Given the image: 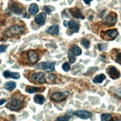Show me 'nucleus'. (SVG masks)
Instances as JSON below:
<instances>
[{
    "mask_svg": "<svg viewBox=\"0 0 121 121\" xmlns=\"http://www.w3.org/2000/svg\"><path fill=\"white\" fill-rule=\"evenodd\" d=\"M24 31L25 29L23 26L16 25L8 28L5 32L4 35L6 37H11L21 34Z\"/></svg>",
    "mask_w": 121,
    "mask_h": 121,
    "instance_id": "f257e3e1",
    "label": "nucleus"
},
{
    "mask_svg": "<svg viewBox=\"0 0 121 121\" xmlns=\"http://www.w3.org/2000/svg\"><path fill=\"white\" fill-rule=\"evenodd\" d=\"M23 105V101L20 98L12 97L9 102L7 104V107L12 111H16L20 109Z\"/></svg>",
    "mask_w": 121,
    "mask_h": 121,
    "instance_id": "f03ea898",
    "label": "nucleus"
},
{
    "mask_svg": "<svg viewBox=\"0 0 121 121\" xmlns=\"http://www.w3.org/2000/svg\"><path fill=\"white\" fill-rule=\"evenodd\" d=\"M119 33L117 29H112L107 30L105 31L101 32V36L102 38L107 40H113L118 35Z\"/></svg>",
    "mask_w": 121,
    "mask_h": 121,
    "instance_id": "7ed1b4c3",
    "label": "nucleus"
},
{
    "mask_svg": "<svg viewBox=\"0 0 121 121\" xmlns=\"http://www.w3.org/2000/svg\"><path fill=\"white\" fill-rule=\"evenodd\" d=\"M117 18L116 13L112 12L105 17L104 19V24L109 27L114 26L117 22Z\"/></svg>",
    "mask_w": 121,
    "mask_h": 121,
    "instance_id": "20e7f679",
    "label": "nucleus"
},
{
    "mask_svg": "<svg viewBox=\"0 0 121 121\" xmlns=\"http://www.w3.org/2000/svg\"><path fill=\"white\" fill-rule=\"evenodd\" d=\"M106 73L109 77L112 79H116L120 77L121 74L117 69L113 66H109L107 67Z\"/></svg>",
    "mask_w": 121,
    "mask_h": 121,
    "instance_id": "39448f33",
    "label": "nucleus"
},
{
    "mask_svg": "<svg viewBox=\"0 0 121 121\" xmlns=\"http://www.w3.org/2000/svg\"><path fill=\"white\" fill-rule=\"evenodd\" d=\"M69 92L65 91L64 92H56L53 94L51 96V99L56 102H60L66 99L69 96Z\"/></svg>",
    "mask_w": 121,
    "mask_h": 121,
    "instance_id": "423d86ee",
    "label": "nucleus"
},
{
    "mask_svg": "<svg viewBox=\"0 0 121 121\" xmlns=\"http://www.w3.org/2000/svg\"><path fill=\"white\" fill-rule=\"evenodd\" d=\"M73 114L82 119H88L91 118L93 115L92 112L85 110L76 111L73 112Z\"/></svg>",
    "mask_w": 121,
    "mask_h": 121,
    "instance_id": "0eeeda50",
    "label": "nucleus"
},
{
    "mask_svg": "<svg viewBox=\"0 0 121 121\" xmlns=\"http://www.w3.org/2000/svg\"><path fill=\"white\" fill-rule=\"evenodd\" d=\"M32 79L38 83H46L45 74L44 73L42 72H39L34 73L32 76Z\"/></svg>",
    "mask_w": 121,
    "mask_h": 121,
    "instance_id": "6e6552de",
    "label": "nucleus"
},
{
    "mask_svg": "<svg viewBox=\"0 0 121 121\" xmlns=\"http://www.w3.org/2000/svg\"><path fill=\"white\" fill-rule=\"evenodd\" d=\"M55 62H43L42 63L43 69L47 72L53 71L55 69Z\"/></svg>",
    "mask_w": 121,
    "mask_h": 121,
    "instance_id": "1a4fd4ad",
    "label": "nucleus"
},
{
    "mask_svg": "<svg viewBox=\"0 0 121 121\" xmlns=\"http://www.w3.org/2000/svg\"><path fill=\"white\" fill-rule=\"evenodd\" d=\"M9 7L10 9L16 14L22 15L25 13V10L23 11V9H25L20 8L18 5L14 2L12 1V3L9 4Z\"/></svg>",
    "mask_w": 121,
    "mask_h": 121,
    "instance_id": "9d476101",
    "label": "nucleus"
},
{
    "mask_svg": "<svg viewBox=\"0 0 121 121\" xmlns=\"http://www.w3.org/2000/svg\"><path fill=\"white\" fill-rule=\"evenodd\" d=\"M27 57L29 60L32 63H36L39 59L38 54L34 50H33L29 51L28 52Z\"/></svg>",
    "mask_w": 121,
    "mask_h": 121,
    "instance_id": "9b49d317",
    "label": "nucleus"
},
{
    "mask_svg": "<svg viewBox=\"0 0 121 121\" xmlns=\"http://www.w3.org/2000/svg\"><path fill=\"white\" fill-rule=\"evenodd\" d=\"M68 26H69V29L72 31V33H77L78 32L79 28V24L76 21L71 20L68 21Z\"/></svg>",
    "mask_w": 121,
    "mask_h": 121,
    "instance_id": "f8f14e48",
    "label": "nucleus"
},
{
    "mask_svg": "<svg viewBox=\"0 0 121 121\" xmlns=\"http://www.w3.org/2000/svg\"><path fill=\"white\" fill-rule=\"evenodd\" d=\"M46 15L45 13H40L37 15L35 18V22L39 25H43L45 23Z\"/></svg>",
    "mask_w": 121,
    "mask_h": 121,
    "instance_id": "ddd939ff",
    "label": "nucleus"
},
{
    "mask_svg": "<svg viewBox=\"0 0 121 121\" xmlns=\"http://www.w3.org/2000/svg\"><path fill=\"white\" fill-rule=\"evenodd\" d=\"M69 12L71 15L74 18H80L82 19H84V17L81 13L80 10L76 8H71L69 9Z\"/></svg>",
    "mask_w": 121,
    "mask_h": 121,
    "instance_id": "4468645a",
    "label": "nucleus"
},
{
    "mask_svg": "<svg viewBox=\"0 0 121 121\" xmlns=\"http://www.w3.org/2000/svg\"><path fill=\"white\" fill-rule=\"evenodd\" d=\"M59 26L57 25H53L51 26L46 31L48 34L52 35H58L59 34Z\"/></svg>",
    "mask_w": 121,
    "mask_h": 121,
    "instance_id": "2eb2a0df",
    "label": "nucleus"
},
{
    "mask_svg": "<svg viewBox=\"0 0 121 121\" xmlns=\"http://www.w3.org/2000/svg\"><path fill=\"white\" fill-rule=\"evenodd\" d=\"M34 100L35 103L38 104H43L44 103L45 101V99L44 96H43V95H40V94H37L34 96Z\"/></svg>",
    "mask_w": 121,
    "mask_h": 121,
    "instance_id": "dca6fc26",
    "label": "nucleus"
},
{
    "mask_svg": "<svg viewBox=\"0 0 121 121\" xmlns=\"http://www.w3.org/2000/svg\"><path fill=\"white\" fill-rule=\"evenodd\" d=\"M106 77L104 74H100L96 75L93 79V82L95 83H102Z\"/></svg>",
    "mask_w": 121,
    "mask_h": 121,
    "instance_id": "f3484780",
    "label": "nucleus"
},
{
    "mask_svg": "<svg viewBox=\"0 0 121 121\" xmlns=\"http://www.w3.org/2000/svg\"><path fill=\"white\" fill-rule=\"evenodd\" d=\"M38 10H39L38 7L37 5L35 3L31 4L28 9L29 13L32 15H35L38 12Z\"/></svg>",
    "mask_w": 121,
    "mask_h": 121,
    "instance_id": "a211bd4d",
    "label": "nucleus"
},
{
    "mask_svg": "<svg viewBox=\"0 0 121 121\" xmlns=\"http://www.w3.org/2000/svg\"><path fill=\"white\" fill-rule=\"evenodd\" d=\"M16 86V84L15 82L12 81H9L5 83L4 87L5 89L8 90L12 91L15 89Z\"/></svg>",
    "mask_w": 121,
    "mask_h": 121,
    "instance_id": "6ab92c4d",
    "label": "nucleus"
},
{
    "mask_svg": "<svg viewBox=\"0 0 121 121\" xmlns=\"http://www.w3.org/2000/svg\"><path fill=\"white\" fill-rule=\"evenodd\" d=\"M41 88L39 87H35L32 86H27L26 88V91L27 93L30 94H33L37 92H38L40 90Z\"/></svg>",
    "mask_w": 121,
    "mask_h": 121,
    "instance_id": "aec40b11",
    "label": "nucleus"
},
{
    "mask_svg": "<svg viewBox=\"0 0 121 121\" xmlns=\"http://www.w3.org/2000/svg\"><path fill=\"white\" fill-rule=\"evenodd\" d=\"M101 121H113L112 116L110 113H103L101 117Z\"/></svg>",
    "mask_w": 121,
    "mask_h": 121,
    "instance_id": "412c9836",
    "label": "nucleus"
},
{
    "mask_svg": "<svg viewBox=\"0 0 121 121\" xmlns=\"http://www.w3.org/2000/svg\"><path fill=\"white\" fill-rule=\"evenodd\" d=\"M71 50L75 56H79L82 53L81 49L78 46H74Z\"/></svg>",
    "mask_w": 121,
    "mask_h": 121,
    "instance_id": "4be33fe9",
    "label": "nucleus"
},
{
    "mask_svg": "<svg viewBox=\"0 0 121 121\" xmlns=\"http://www.w3.org/2000/svg\"><path fill=\"white\" fill-rule=\"evenodd\" d=\"M68 58L70 63H74L76 60V58L73 53L71 50H69L68 52Z\"/></svg>",
    "mask_w": 121,
    "mask_h": 121,
    "instance_id": "5701e85b",
    "label": "nucleus"
},
{
    "mask_svg": "<svg viewBox=\"0 0 121 121\" xmlns=\"http://www.w3.org/2000/svg\"><path fill=\"white\" fill-rule=\"evenodd\" d=\"M70 116H71L68 114L64 116H60L57 118L56 121H69Z\"/></svg>",
    "mask_w": 121,
    "mask_h": 121,
    "instance_id": "b1692460",
    "label": "nucleus"
},
{
    "mask_svg": "<svg viewBox=\"0 0 121 121\" xmlns=\"http://www.w3.org/2000/svg\"><path fill=\"white\" fill-rule=\"evenodd\" d=\"M81 44L86 49H88L89 47L90 42L85 38H83L81 40Z\"/></svg>",
    "mask_w": 121,
    "mask_h": 121,
    "instance_id": "393cba45",
    "label": "nucleus"
},
{
    "mask_svg": "<svg viewBox=\"0 0 121 121\" xmlns=\"http://www.w3.org/2000/svg\"><path fill=\"white\" fill-rule=\"evenodd\" d=\"M62 68L63 69V70L66 72H67V71H69L70 69V65L67 62H64L62 65Z\"/></svg>",
    "mask_w": 121,
    "mask_h": 121,
    "instance_id": "a878e982",
    "label": "nucleus"
},
{
    "mask_svg": "<svg viewBox=\"0 0 121 121\" xmlns=\"http://www.w3.org/2000/svg\"><path fill=\"white\" fill-rule=\"evenodd\" d=\"M9 78L17 79L20 78V74L17 72H10Z\"/></svg>",
    "mask_w": 121,
    "mask_h": 121,
    "instance_id": "bb28decb",
    "label": "nucleus"
},
{
    "mask_svg": "<svg viewBox=\"0 0 121 121\" xmlns=\"http://www.w3.org/2000/svg\"><path fill=\"white\" fill-rule=\"evenodd\" d=\"M116 62L121 65V52L118 53L116 54L115 57V60Z\"/></svg>",
    "mask_w": 121,
    "mask_h": 121,
    "instance_id": "cd10ccee",
    "label": "nucleus"
},
{
    "mask_svg": "<svg viewBox=\"0 0 121 121\" xmlns=\"http://www.w3.org/2000/svg\"><path fill=\"white\" fill-rule=\"evenodd\" d=\"M106 47H107V44L105 43H102V44H99L98 45L99 50L101 51L105 50Z\"/></svg>",
    "mask_w": 121,
    "mask_h": 121,
    "instance_id": "c85d7f7f",
    "label": "nucleus"
},
{
    "mask_svg": "<svg viewBox=\"0 0 121 121\" xmlns=\"http://www.w3.org/2000/svg\"><path fill=\"white\" fill-rule=\"evenodd\" d=\"M8 45H0V53L3 52H5Z\"/></svg>",
    "mask_w": 121,
    "mask_h": 121,
    "instance_id": "c756f323",
    "label": "nucleus"
},
{
    "mask_svg": "<svg viewBox=\"0 0 121 121\" xmlns=\"http://www.w3.org/2000/svg\"><path fill=\"white\" fill-rule=\"evenodd\" d=\"M10 71L9 70H6L3 73V75L4 76V77L6 78H9V73H10Z\"/></svg>",
    "mask_w": 121,
    "mask_h": 121,
    "instance_id": "7c9ffc66",
    "label": "nucleus"
},
{
    "mask_svg": "<svg viewBox=\"0 0 121 121\" xmlns=\"http://www.w3.org/2000/svg\"><path fill=\"white\" fill-rule=\"evenodd\" d=\"M44 10L46 11V12L48 14H50L51 13V10L50 9V8L47 6H45L44 7Z\"/></svg>",
    "mask_w": 121,
    "mask_h": 121,
    "instance_id": "2f4dec72",
    "label": "nucleus"
},
{
    "mask_svg": "<svg viewBox=\"0 0 121 121\" xmlns=\"http://www.w3.org/2000/svg\"><path fill=\"white\" fill-rule=\"evenodd\" d=\"M116 93L117 95L119 96H121V87L118 88L116 91Z\"/></svg>",
    "mask_w": 121,
    "mask_h": 121,
    "instance_id": "473e14b6",
    "label": "nucleus"
},
{
    "mask_svg": "<svg viewBox=\"0 0 121 121\" xmlns=\"http://www.w3.org/2000/svg\"><path fill=\"white\" fill-rule=\"evenodd\" d=\"M49 78L50 79H54L55 78V75L54 74H51L50 75H49Z\"/></svg>",
    "mask_w": 121,
    "mask_h": 121,
    "instance_id": "72a5a7b5",
    "label": "nucleus"
},
{
    "mask_svg": "<svg viewBox=\"0 0 121 121\" xmlns=\"http://www.w3.org/2000/svg\"><path fill=\"white\" fill-rule=\"evenodd\" d=\"M93 0H83L84 2L86 4H87V5H89L90 4V3L93 1Z\"/></svg>",
    "mask_w": 121,
    "mask_h": 121,
    "instance_id": "f704fd0d",
    "label": "nucleus"
},
{
    "mask_svg": "<svg viewBox=\"0 0 121 121\" xmlns=\"http://www.w3.org/2000/svg\"><path fill=\"white\" fill-rule=\"evenodd\" d=\"M6 99H2L1 100H0V105H2L3 104H4L6 102Z\"/></svg>",
    "mask_w": 121,
    "mask_h": 121,
    "instance_id": "c9c22d12",
    "label": "nucleus"
},
{
    "mask_svg": "<svg viewBox=\"0 0 121 121\" xmlns=\"http://www.w3.org/2000/svg\"><path fill=\"white\" fill-rule=\"evenodd\" d=\"M68 21L64 20V21H63V25H64L65 27H67V26H68Z\"/></svg>",
    "mask_w": 121,
    "mask_h": 121,
    "instance_id": "e433bc0d",
    "label": "nucleus"
},
{
    "mask_svg": "<svg viewBox=\"0 0 121 121\" xmlns=\"http://www.w3.org/2000/svg\"><path fill=\"white\" fill-rule=\"evenodd\" d=\"M93 17H93V15H90L89 17H88V19L89 20H92V19H93Z\"/></svg>",
    "mask_w": 121,
    "mask_h": 121,
    "instance_id": "4c0bfd02",
    "label": "nucleus"
},
{
    "mask_svg": "<svg viewBox=\"0 0 121 121\" xmlns=\"http://www.w3.org/2000/svg\"><path fill=\"white\" fill-rule=\"evenodd\" d=\"M37 0V1H39V0Z\"/></svg>",
    "mask_w": 121,
    "mask_h": 121,
    "instance_id": "58836bf2",
    "label": "nucleus"
}]
</instances>
